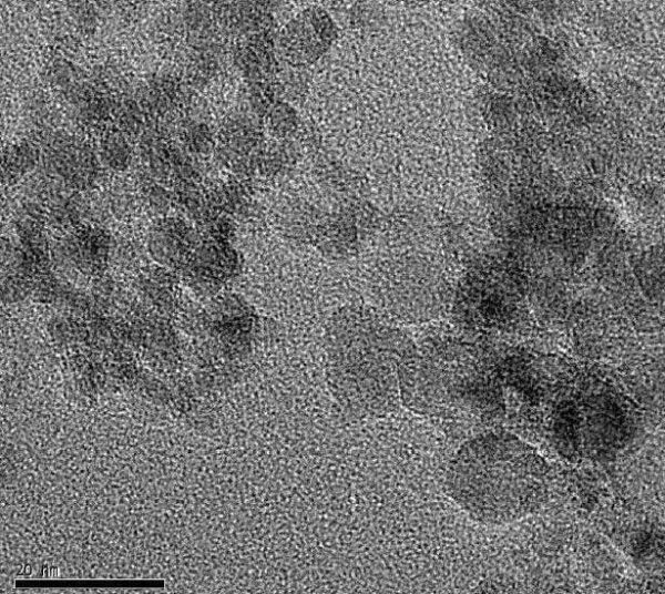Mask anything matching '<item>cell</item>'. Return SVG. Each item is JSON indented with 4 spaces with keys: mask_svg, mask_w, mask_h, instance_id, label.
Here are the masks:
<instances>
[{
    "mask_svg": "<svg viewBox=\"0 0 665 594\" xmlns=\"http://www.w3.org/2000/svg\"><path fill=\"white\" fill-rule=\"evenodd\" d=\"M375 324L369 334L366 326L361 334H334L329 350L332 385L349 404L366 409L388 403L395 393V344H385L391 335L381 322Z\"/></svg>",
    "mask_w": 665,
    "mask_h": 594,
    "instance_id": "obj_1",
    "label": "cell"
},
{
    "mask_svg": "<svg viewBox=\"0 0 665 594\" xmlns=\"http://www.w3.org/2000/svg\"><path fill=\"white\" fill-rule=\"evenodd\" d=\"M283 31V49L297 63L316 60L331 44L335 34L326 12L315 9L301 12Z\"/></svg>",
    "mask_w": 665,
    "mask_h": 594,
    "instance_id": "obj_2",
    "label": "cell"
}]
</instances>
